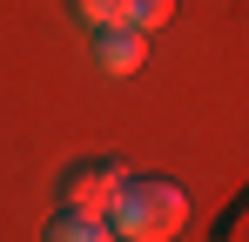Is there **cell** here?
Listing matches in <instances>:
<instances>
[{
	"label": "cell",
	"mask_w": 249,
	"mask_h": 242,
	"mask_svg": "<svg viewBox=\"0 0 249 242\" xmlns=\"http://www.w3.org/2000/svg\"><path fill=\"white\" fill-rule=\"evenodd\" d=\"M88 61H94L108 81H128V74H142V68H148V34H142V27H128V20L94 27V34H88Z\"/></svg>",
	"instance_id": "3"
},
{
	"label": "cell",
	"mask_w": 249,
	"mask_h": 242,
	"mask_svg": "<svg viewBox=\"0 0 249 242\" xmlns=\"http://www.w3.org/2000/svg\"><path fill=\"white\" fill-rule=\"evenodd\" d=\"M41 242H115V229L94 222V215H68V208H54L47 229H41Z\"/></svg>",
	"instance_id": "4"
},
{
	"label": "cell",
	"mask_w": 249,
	"mask_h": 242,
	"mask_svg": "<svg viewBox=\"0 0 249 242\" xmlns=\"http://www.w3.org/2000/svg\"><path fill=\"white\" fill-rule=\"evenodd\" d=\"M115 242H122V236H115Z\"/></svg>",
	"instance_id": "7"
},
{
	"label": "cell",
	"mask_w": 249,
	"mask_h": 242,
	"mask_svg": "<svg viewBox=\"0 0 249 242\" xmlns=\"http://www.w3.org/2000/svg\"><path fill=\"white\" fill-rule=\"evenodd\" d=\"M182 222H189V189L168 175H128L108 208V229L122 242H168L182 236Z\"/></svg>",
	"instance_id": "1"
},
{
	"label": "cell",
	"mask_w": 249,
	"mask_h": 242,
	"mask_svg": "<svg viewBox=\"0 0 249 242\" xmlns=\"http://www.w3.org/2000/svg\"><path fill=\"white\" fill-rule=\"evenodd\" d=\"M128 175H135V168H128L122 155H74L61 175H54V208L108 222V208H115V195H122Z\"/></svg>",
	"instance_id": "2"
},
{
	"label": "cell",
	"mask_w": 249,
	"mask_h": 242,
	"mask_svg": "<svg viewBox=\"0 0 249 242\" xmlns=\"http://www.w3.org/2000/svg\"><path fill=\"white\" fill-rule=\"evenodd\" d=\"M68 7V20L81 27V34H94V27H115V20H128V0H61Z\"/></svg>",
	"instance_id": "5"
},
{
	"label": "cell",
	"mask_w": 249,
	"mask_h": 242,
	"mask_svg": "<svg viewBox=\"0 0 249 242\" xmlns=\"http://www.w3.org/2000/svg\"><path fill=\"white\" fill-rule=\"evenodd\" d=\"M168 20H175V0H128V27H142V34H162Z\"/></svg>",
	"instance_id": "6"
}]
</instances>
